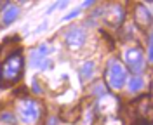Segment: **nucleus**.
<instances>
[{
    "label": "nucleus",
    "instance_id": "nucleus-1",
    "mask_svg": "<svg viewBox=\"0 0 153 125\" xmlns=\"http://www.w3.org/2000/svg\"><path fill=\"white\" fill-rule=\"evenodd\" d=\"M23 64H25V59L21 56V52L10 54L9 58L0 64V85L2 87L14 85L23 75Z\"/></svg>",
    "mask_w": 153,
    "mask_h": 125
},
{
    "label": "nucleus",
    "instance_id": "nucleus-2",
    "mask_svg": "<svg viewBox=\"0 0 153 125\" xmlns=\"http://www.w3.org/2000/svg\"><path fill=\"white\" fill-rule=\"evenodd\" d=\"M105 78H106V84L110 89H122V85L125 84V78H127V70L125 66L118 61V59H111L108 63V68H106V73H105Z\"/></svg>",
    "mask_w": 153,
    "mask_h": 125
},
{
    "label": "nucleus",
    "instance_id": "nucleus-3",
    "mask_svg": "<svg viewBox=\"0 0 153 125\" xmlns=\"http://www.w3.org/2000/svg\"><path fill=\"white\" fill-rule=\"evenodd\" d=\"M16 109H18L19 122L23 125L35 124L38 120V116H40V106L33 99H21L16 106Z\"/></svg>",
    "mask_w": 153,
    "mask_h": 125
},
{
    "label": "nucleus",
    "instance_id": "nucleus-4",
    "mask_svg": "<svg viewBox=\"0 0 153 125\" xmlns=\"http://www.w3.org/2000/svg\"><path fill=\"white\" fill-rule=\"evenodd\" d=\"M124 61L127 68L132 71L134 75L137 77L139 73H143L144 70V54H143V49L139 47H131L125 50L124 54Z\"/></svg>",
    "mask_w": 153,
    "mask_h": 125
},
{
    "label": "nucleus",
    "instance_id": "nucleus-5",
    "mask_svg": "<svg viewBox=\"0 0 153 125\" xmlns=\"http://www.w3.org/2000/svg\"><path fill=\"white\" fill-rule=\"evenodd\" d=\"M65 42L70 47H80L84 42H85V31L80 28V26H75V28L68 30L66 35H65Z\"/></svg>",
    "mask_w": 153,
    "mask_h": 125
},
{
    "label": "nucleus",
    "instance_id": "nucleus-6",
    "mask_svg": "<svg viewBox=\"0 0 153 125\" xmlns=\"http://www.w3.org/2000/svg\"><path fill=\"white\" fill-rule=\"evenodd\" d=\"M136 21H137V24L141 28H150V24H152V14L141 4L136 7Z\"/></svg>",
    "mask_w": 153,
    "mask_h": 125
},
{
    "label": "nucleus",
    "instance_id": "nucleus-7",
    "mask_svg": "<svg viewBox=\"0 0 153 125\" xmlns=\"http://www.w3.org/2000/svg\"><path fill=\"white\" fill-rule=\"evenodd\" d=\"M18 14H19V9L16 7V5H7L5 10L2 12V21H4L5 24H10L12 21L18 18Z\"/></svg>",
    "mask_w": 153,
    "mask_h": 125
},
{
    "label": "nucleus",
    "instance_id": "nucleus-8",
    "mask_svg": "<svg viewBox=\"0 0 153 125\" xmlns=\"http://www.w3.org/2000/svg\"><path fill=\"white\" fill-rule=\"evenodd\" d=\"M30 64L31 66H45V63H44V54L42 52H38V50H35V52H31V58H30Z\"/></svg>",
    "mask_w": 153,
    "mask_h": 125
},
{
    "label": "nucleus",
    "instance_id": "nucleus-9",
    "mask_svg": "<svg viewBox=\"0 0 153 125\" xmlns=\"http://www.w3.org/2000/svg\"><path fill=\"white\" fill-rule=\"evenodd\" d=\"M143 78L141 77H132L129 80V90L131 92H137V90H141L143 89Z\"/></svg>",
    "mask_w": 153,
    "mask_h": 125
},
{
    "label": "nucleus",
    "instance_id": "nucleus-10",
    "mask_svg": "<svg viewBox=\"0 0 153 125\" xmlns=\"http://www.w3.org/2000/svg\"><path fill=\"white\" fill-rule=\"evenodd\" d=\"M92 68H94V63H91V61H87L85 64L82 66V71H80V77L82 80H89V78L92 77Z\"/></svg>",
    "mask_w": 153,
    "mask_h": 125
},
{
    "label": "nucleus",
    "instance_id": "nucleus-11",
    "mask_svg": "<svg viewBox=\"0 0 153 125\" xmlns=\"http://www.w3.org/2000/svg\"><path fill=\"white\" fill-rule=\"evenodd\" d=\"M131 125H150V120H137V122H134Z\"/></svg>",
    "mask_w": 153,
    "mask_h": 125
},
{
    "label": "nucleus",
    "instance_id": "nucleus-12",
    "mask_svg": "<svg viewBox=\"0 0 153 125\" xmlns=\"http://www.w3.org/2000/svg\"><path fill=\"white\" fill-rule=\"evenodd\" d=\"M78 12H80V10H78V9H76V10H73L71 14H68L66 18H65V21H68V19H71V18H75V16H78Z\"/></svg>",
    "mask_w": 153,
    "mask_h": 125
},
{
    "label": "nucleus",
    "instance_id": "nucleus-13",
    "mask_svg": "<svg viewBox=\"0 0 153 125\" xmlns=\"http://www.w3.org/2000/svg\"><path fill=\"white\" fill-rule=\"evenodd\" d=\"M2 120H7V122H16V118H12L10 115H2Z\"/></svg>",
    "mask_w": 153,
    "mask_h": 125
},
{
    "label": "nucleus",
    "instance_id": "nucleus-14",
    "mask_svg": "<svg viewBox=\"0 0 153 125\" xmlns=\"http://www.w3.org/2000/svg\"><path fill=\"white\" fill-rule=\"evenodd\" d=\"M5 7H7V4H5V2H0V10L5 9Z\"/></svg>",
    "mask_w": 153,
    "mask_h": 125
}]
</instances>
